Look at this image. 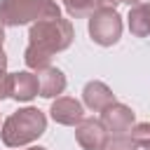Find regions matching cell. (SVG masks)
<instances>
[{"label":"cell","instance_id":"cell-3","mask_svg":"<svg viewBox=\"0 0 150 150\" xmlns=\"http://www.w3.org/2000/svg\"><path fill=\"white\" fill-rule=\"evenodd\" d=\"M61 16L56 0H0L2 26H26Z\"/></svg>","mask_w":150,"mask_h":150},{"label":"cell","instance_id":"cell-4","mask_svg":"<svg viewBox=\"0 0 150 150\" xmlns=\"http://www.w3.org/2000/svg\"><path fill=\"white\" fill-rule=\"evenodd\" d=\"M89 35L96 45L110 47L117 45L122 38V16L115 7H98L89 16Z\"/></svg>","mask_w":150,"mask_h":150},{"label":"cell","instance_id":"cell-17","mask_svg":"<svg viewBox=\"0 0 150 150\" xmlns=\"http://www.w3.org/2000/svg\"><path fill=\"white\" fill-rule=\"evenodd\" d=\"M5 68H7V56H5V52L0 49V73H5Z\"/></svg>","mask_w":150,"mask_h":150},{"label":"cell","instance_id":"cell-6","mask_svg":"<svg viewBox=\"0 0 150 150\" xmlns=\"http://www.w3.org/2000/svg\"><path fill=\"white\" fill-rule=\"evenodd\" d=\"M75 141L80 148L84 150H103L105 141H108V131L105 127L101 124V120H94V117H84L77 129H75Z\"/></svg>","mask_w":150,"mask_h":150},{"label":"cell","instance_id":"cell-7","mask_svg":"<svg viewBox=\"0 0 150 150\" xmlns=\"http://www.w3.org/2000/svg\"><path fill=\"white\" fill-rule=\"evenodd\" d=\"M49 115L54 122L59 124H66V127H75L84 120V108L77 98H70V96H59L52 108H49Z\"/></svg>","mask_w":150,"mask_h":150},{"label":"cell","instance_id":"cell-9","mask_svg":"<svg viewBox=\"0 0 150 150\" xmlns=\"http://www.w3.org/2000/svg\"><path fill=\"white\" fill-rule=\"evenodd\" d=\"M40 94L38 84V73L33 75L30 70H19L12 73V98L14 101H30L33 96Z\"/></svg>","mask_w":150,"mask_h":150},{"label":"cell","instance_id":"cell-19","mask_svg":"<svg viewBox=\"0 0 150 150\" xmlns=\"http://www.w3.org/2000/svg\"><path fill=\"white\" fill-rule=\"evenodd\" d=\"M2 42H5V30H2V23H0V49H2Z\"/></svg>","mask_w":150,"mask_h":150},{"label":"cell","instance_id":"cell-1","mask_svg":"<svg viewBox=\"0 0 150 150\" xmlns=\"http://www.w3.org/2000/svg\"><path fill=\"white\" fill-rule=\"evenodd\" d=\"M47 129V117L40 108H21L2 122V143L7 148H21L38 141Z\"/></svg>","mask_w":150,"mask_h":150},{"label":"cell","instance_id":"cell-13","mask_svg":"<svg viewBox=\"0 0 150 150\" xmlns=\"http://www.w3.org/2000/svg\"><path fill=\"white\" fill-rule=\"evenodd\" d=\"M129 136L134 138V143H136L138 148L150 150V122L134 124V127H131V131H129Z\"/></svg>","mask_w":150,"mask_h":150},{"label":"cell","instance_id":"cell-2","mask_svg":"<svg viewBox=\"0 0 150 150\" xmlns=\"http://www.w3.org/2000/svg\"><path fill=\"white\" fill-rule=\"evenodd\" d=\"M75 38V30H73V23L68 19H45V21H38L30 26V33H28V47L47 54V56H54L56 52H63L70 47Z\"/></svg>","mask_w":150,"mask_h":150},{"label":"cell","instance_id":"cell-20","mask_svg":"<svg viewBox=\"0 0 150 150\" xmlns=\"http://www.w3.org/2000/svg\"><path fill=\"white\" fill-rule=\"evenodd\" d=\"M28 150H47V148H40V145H35V148H28Z\"/></svg>","mask_w":150,"mask_h":150},{"label":"cell","instance_id":"cell-18","mask_svg":"<svg viewBox=\"0 0 150 150\" xmlns=\"http://www.w3.org/2000/svg\"><path fill=\"white\" fill-rule=\"evenodd\" d=\"M120 2H127V5H134V7H136V5H141L143 0H120Z\"/></svg>","mask_w":150,"mask_h":150},{"label":"cell","instance_id":"cell-15","mask_svg":"<svg viewBox=\"0 0 150 150\" xmlns=\"http://www.w3.org/2000/svg\"><path fill=\"white\" fill-rule=\"evenodd\" d=\"M12 96V75L9 73H0V101Z\"/></svg>","mask_w":150,"mask_h":150},{"label":"cell","instance_id":"cell-8","mask_svg":"<svg viewBox=\"0 0 150 150\" xmlns=\"http://www.w3.org/2000/svg\"><path fill=\"white\" fill-rule=\"evenodd\" d=\"M82 101H84V105H87L89 110L103 112L105 108H110V105L115 103V94H112V89H110L105 82L91 80V82H87L84 89H82Z\"/></svg>","mask_w":150,"mask_h":150},{"label":"cell","instance_id":"cell-11","mask_svg":"<svg viewBox=\"0 0 150 150\" xmlns=\"http://www.w3.org/2000/svg\"><path fill=\"white\" fill-rule=\"evenodd\" d=\"M127 23H129V30L136 38H148L150 35V5L141 2V5L131 7L129 16H127Z\"/></svg>","mask_w":150,"mask_h":150},{"label":"cell","instance_id":"cell-5","mask_svg":"<svg viewBox=\"0 0 150 150\" xmlns=\"http://www.w3.org/2000/svg\"><path fill=\"white\" fill-rule=\"evenodd\" d=\"M101 124L110 136H124L134 127V110L124 103H112L101 112Z\"/></svg>","mask_w":150,"mask_h":150},{"label":"cell","instance_id":"cell-14","mask_svg":"<svg viewBox=\"0 0 150 150\" xmlns=\"http://www.w3.org/2000/svg\"><path fill=\"white\" fill-rule=\"evenodd\" d=\"M103 150H138V145L134 143V138L129 134H124V136H110L105 141Z\"/></svg>","mask_w":150,"mask_h":150},{"label":"cell","instance_id":"cell-10","mask_svg":"<svg viewBox=\"0 0 150 150\" xmlns=\"http://www.w3.org/2000/svg\"><path fill=\"white\" fill-rule=\"evenodd\" d=\"M38 84H40V96L59 98V94H63V89H66V75L59 68L49 66L45 70H38Z\"/></svg>","mask_w":150,"mask_h":150},{"label":"cell","instance_id":"cell-12","mask_svg":"<svg viewBox=\"0 0 150 150\" xmlns=\"http://www.w3.org/2000/svg\"><path fill=\"white\" fill-rule=\"evenodd\" d=\"M63 5L73 19H84L96 12V0H63Z\"/></svg>","mask_w":150,"mask_h":150},{"label":"cell","instance_id":"cell-16","mask_svg":"<svg viewBox=\"0 0 150 150\" xmlns=\"http://www.w3.org/2000/svg\"><path fill=\"white\" fill-rule=\"evenodd\" d=\"M96 5L98 7H115V5H120V0H96Z\"/></svg>","mask_w":150,"mask_h":150}]
</instances>
